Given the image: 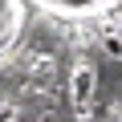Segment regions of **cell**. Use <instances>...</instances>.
<instances>
[{
    "label": "cell",
    "mask_w": 122,
    "mask_h": 122,
    "mask_svg": "<svg viewBox=\"0 0 122 122\" xmlns=\"http://www.w3.org/2000/svg\"><path fill=\"white\" fill-rule=\"evenodd\" d=\"M90 90H94V73L90 69H77V77H73V102L86 106L90 102Z\"/></svg>",
    "instance_id": "6da1fadb"
}]
</instances>
